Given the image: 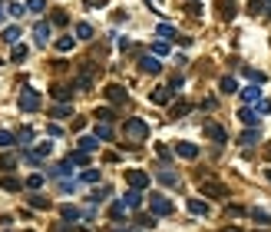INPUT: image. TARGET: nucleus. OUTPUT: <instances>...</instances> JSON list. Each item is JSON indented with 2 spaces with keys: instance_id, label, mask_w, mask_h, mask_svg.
<instances>
[{
  "instance_id": "72a5a7b5",
  "label": "nucleus",
  "mask_w": 271,
  "mask_h": 232,
  "mask_svg": "<svg viewBox=\"0 0 271 232\" xmlns=\"http://www.w3.org/2000/svg\"><path fill=\"white\" fill-rule=\"evenodd\" d=\"M96 139H112V126H109V123H99V126H96Z\"/></svg>"
},
{
  "instance_id": "f03ea898",
  "label": "nucleus",
  "mask_w": 271,
  "mask_h": 232,
  "mask_svg": "<svg viewBox=\"0 0 271 232\" xmlns=\"http://www.w3.org/2000/svg\"><path fill=\"white\" fill-rule=\"evenodd\" d=\"M199 193L212 196V199H228V186L218 182V179H212V176H199Z\"/></svg>"
},
{
  "instance_id": "39448f33",
  "label": "nucleus",
  "mask_w": 271,
  "mask_h": 232,
  "mask_svg": "<svg viewBox=\"0 0 271 232\" xmlns=\"http://www.w3.org/2000/svg\"><path fill=\"white\" fill-rule=\"evenodd\" d=\"M126 182H129V189H139V193H143L145 186H149V173H143V169H129Z\"/></svg>"
},
{
  "instance_id": "37998d69",
  "label": "nucleus",
  "mask_w": 271,
  "mask_h": 232,
  "mask_svg": "<svg viewBox=\"0 0 271 232\" xmlns=\"http://www.w3.org/2000/svg\"><path fill=\"white\" fill-rule=\"evenodd\" d=\"M245 77L252 80V83H265V73H261V70H248V66H245Z\"/></svg>"
},
{
  "instance_id": "2eb2a0df",
  "label": "nucleus",
  "mask_w": 271,
  "mask_h": 232,
  "mask_svg": "<svg viewBox=\"0 0 271 232\" xmlns=\"http://www.w3.org/2000/svg\"><path fill=\"white\" fill-rule=\"evenodd\" d=\"M189 213H192V215H208V202L192 196V199H189Z\"/></svg>"
},
{
  "instance_id": "13d9d810",
  "label": "nucleus",
  "mask_w": 271,
  "mask_h": 232,
  "mask_svg": "<svg viewBox=\"0 0 271 232\" xmlns=\"http://www.w3.org/2000/svg\"><path fill=\"white\" fill-rule=\"evenodd\" d=\"M222 232H241V229H235V226H232V229H222Z\"/></svg>"
},
{
  "instance_id": "a878e982",
  "label": "nucleus",
  "mask_w": 271,
  "mask_h": 232,
  "mask_svg": "<svg viewBox=\"0 0 271 232\" xmlns=\"http://www.w3.org/2000/svg\"><path fill=\"white\" fill-rule=\"evenodd\" d=\"M252 219L258 222V226H271V213L268 209H252Z\"/></svg>"
},
{
  "instance_id": "423d86ee",
  "label": "nucleus",
  "mask_w": 271,
  "mask_h": 232,
  "mask_svg": "<svg viewBox=\"0 0 271 232\" xmlns=\"http://www.w3.org/2000/svg\"><path fill=\"white\" fill-rule=\"evenodd\" d=\"M103 93H106V99H109V103H126V99H129L126 86H119V83H109Z\"/></svg>"
},
{
  "instance_id": "9b49d317",
  "label": "nucleus",
  "mask_w": 271,
  "mask_h": 232,
  "mask_svg": "<svg viewBox=\"0 0 271 232\" xmlns=\"http://www.w3.org/2000/svg\"><path fill=\"white\" fill-rule=\"evenodd\" d=\"M175 156H182V159H195V156H199V146L182 139V143H175Z\"/></svg>"
},
{
  "instance_id": "09e8293b",
  "label": "nucleus",
  "mask_w": 271,
  "mask_h": 232,
  "mask_svg": "<svg viewBox=\"0 0 271 232\" xmlns=\"http://www.w3.org/2000/svg\"><path fill=\"white\" fill-rule=\"evenodd\" d=\"M261 10H265V3H261V0H248V14H261Z\"/></svg>"
},
{
  "instance_id": "5701e85b",
  "label": "nucleus",
  "mask_w": 271,
  "mask_h": 232,
  "mask_svg": "<svg viewBox=\"0 0 271 232\" xmlns=\"http://www.w3.org/2000/svg\"><path fill=\"white\" fill-rule=\"evenodd\" d=\"M73 166H90V153H83V149H76V153H70L66 156Z\"/></svg>"
},
{
  "instance_id": "9d476101",
  "label": "nucleus",
  "mask_w": 271,
  "mask_h": 232,
  "mask_svg": "<svg viewBox=\"0 0 271 232\" xmlns=\"http://www.w3.org/2000/svg\"><path fill=\"white\" fill-rule=\"evenodd\" d=\"M33 40H36V47H43V43L50 40V23H47V20L33 23Z\"/></svg>"
},
{
  "instance_id": "ddd939ff",
  "label": "nucleus",
  "mask_w": 271,
  "mask_h": 232,
  "mask_svg": "<svg viewBox=\"0 0 271 232\" xmlns=\"http://www.w3.org/2000/svg\"><path fill=\"white\" fill-rule=\"evenodd\" d=\"M123 206H126V209H139V206H143V193H139V189H129V193L123 196Z\"/></svg>"
},
{
  "instance_id": "6ab92c4d",
  "label": "nucleus",
  "mask_w": 271,
  "mask_h": 232,
  "mask_svg": "<svg viewBox=\"0 0 271 232\" xmlns=\"http://www.w3.org/2000/svg\"><path fill=\"white\" fill-rule=\"evenodd\" d=\"M218 10H222V20L235 17V0H218Z\"/></svg>"
},
{
  "instance_id": "5fc2aeb1",
  "label": "nucleus",
  "mask_w": 271,
  "mask_h": 232,
  "mask_svg": "<svg viewBox=\"0 0 271 232\" xmlns=\"http://www.w3.org/2000/svg\"><path fill=\"white\" fill-rule=\"evenodd\" d=\"M225 213H228V215H245V209H241V206H228Z\"/></svg>"
},
{
  "instance_id": "7c9ffc66",
  "label": "nucleus",
  "mask_w": 271,
  "mask_h": 232,
  "mask_svg": "<svg viewBox=\"0 0 271 232\" xmlns=\"http://www.w3.org/2000/svg\"><path fill=\"white\" fill-rule=\"evenodd\" d=\"M159 37H165V40H179V33H175V27H172V23H159Z\"/></svg>"
},
{
  "instance_id": "0eeeda50",
  "label": "nucleus",
  "mask_w": 271,
  "mask_h": 232,
  "mask_svg": "<svg viewBox=\"0 0 271 232\" xmlns=\"http://www.w3.org/2000/svg\"><path fill=\"white\" fill-rule=\"evenodd\" d=\"M202 133L208 136L212 143H225V139H228V133H225V130H222L218 123H205V126H202Z\"/></svg>"
},
{
  "instance_id": "7ed1b4c3",
  "label": "nucleus",
  "mask_w": 271,
  "mask_h": 232,
  "mask_svg": "<svg viewBox=\"0 0 271 232\" xmlns=\"http://www.w3.org/2000/svg\"><path fill=\"white\" fill-rule=\"evenodd\" d=\"M40 103H43V99H40V93H36L33 86H23V90H20L17 106L23 110V113H36V110H40Z\"/></svg>"
},
{
  "instance_id": "680f3d73",
  "label": "nucleus",
  "mask_w": 271,
  "mask_h": 232,
  "mask_svg": "<svg viewBox=\"0 0 271 232\" xmlns=\"http://www.w3.org/2000/svg\"><path fill=\"white\" fill-rule=\"evenodd\" d=\"M0 66H3V60H0Z\"/></svg>"
},
{
  "instance_id": "bf43d9fd",
  "label": "nucleus",
  "mask_w": 271,
  "mask_h": 232,
  "mask_svg": "<svg viewBox=\"0 0 271 232\" xmlns=\"http://www.w3.org/2000/svg\"><path fill=\"white\" fill-rule=\"evenodd\" d=\"M265 176H268V182H271V169H268V173H265Z\"/></svg>"
},
{
  "instance_id": "6e6d98bb",
  "label": "nucleus",
  "mask_w": 271,
  "mask_h": 232,
  "mask_svg": "<svg viewBox=\"0 0 271 232\" xmlns=\"http://www.w3.org/2000/svg\"><path fill=\"white\" fill-rule=\"evenodd\" d=\"M106 0H83V7H103Z\"/></svg>"
},
{
  "instance_id": "c9c22d12",
  "label": "nucleus",
  "mask_w": 271,
  "mask_h": 232,
  "mask_svg": "<svg viewBox=\"0 0 271 232\" xmlns=\"http://www.w3.org/2000/svg\"><path fill=\"white\" fill-rule=\"evenodd\" d=\"M218 90H222V93H235V90H238V83H235L232 77H225L222 83H218Z\"/></svg>"
},
{
  "instance_id": "1a4fd4ad",
  "label": "nucleus",
  "mask_w": 271,
  "mask_h": 232,
  "mask_svg": "<svg viewBox=\"0 0 271 232\" xmlns=\"http://www.w3.org/2000/svg\"><path fill=\"white\" fill-rule=\"evenodd\" d=\"M175 97V90H169V86H156V90H152V103H156V106H165V103H169V99Z\"/></svg>"
},
{
  "instance_id": "c03bdc74",
  "label": "nucleus",
  "mask_w": 271,
  "mask_h": 232,
  "mask_svg": "<svg viewBox=\"0 0 271 232\" xmlns=\"http://www.w3.org/2000/svg\"><path fill=\"white\" fill-rule=\"evenodd\" d=\"M80 179H83V182H99V169H83Z\"/></svg>"
},
{
  "instance_id": "aec40b11",
  "label": "nucleus",
  "mask_w": 271,
  "mask_h": 232,
  "mask_svg": "<svg viewBox=\"0 0 271 232\" xmlns=\"http://www.w3.org/2000/svg\"><path fill=\"white\" fill-rule=\"evenodd\" d=\"M0 40H3V43H10V47H17V43H20V27H7Z\"/></svg>"
},
{
  "instance_id": "c85d7f7f",
  "label": "nucleus",
  "mask_w": 271,
  "mask_h": 232,
  "mask_svg": "<svg viewBox=\"0 0 271 232\" xmlns=\"http://www.w3.org/2000/svg\"><path fill=\"white\" fill-rule=\"evenodd\" d=\"M96 119H99V123H112V119H116V113H112V110H109V106H99V110H96Z\"/></svg>"
},
{
  "instance_id": "a19ab883",
  "label": "nucleus",
  "mask_w": 271,
  "mask_h": 232,
  "mask_svg": "<svg viewBox=\"0 0 271 232\" xmlns=\"http://www.w3.org/2000/svg\"><path fill=\"white\" fill-rule=\"evenodd\" d=\"M109 196V186H99V189H93V196H90V202H103Z\"/></svg>"
},
{
  "instance_id": "603ef678",
  "label": "nucleus",
  "mask_w": 271,
  "mask_h": 232,
  "mask_svg": "<svg viewBox=\"0 0 271 232\" xmlns=\"http://www.w3.org/2000/svg\"><path fill=\"white\" fill-rule=\"evenodd\" d=\"M156 153H159V159H172V149H169V146H162V143L156 146Z\"/></svg>"
},
{
  "instance_id": "412c9836",
  "label": "nucleus",
  "mask_w": 271,
  "mask_h": 232,
  "mask_svg": "<svg viewBox=\"0 0 271 232\" xmlns=\"http://www.w3.org/2000/svg\"><path fill=\"white\" fill-rule=\"evenodd\" d=\"M241 143H245V146H255V143H261V133H258V126H248V130H245V133H241Z\"/></svg>"
},
{
  "instance_id": "49530a36",
  "label": "nucleus",
  "mask_w": 271,
  "mask_h": 232,
  "mask_svg": "<svg viewBox=\"0 0 271 232\" xmlns=\"http://www.w3.org/2000/svg\"><path fill=\"white\" fill-rule=\"evenodd\" d=\"M50 23H56V27H66V23H70V17H66L63 10H56V14H53V20H50Z\"/></svg>"
},
{
  "instance_id": "6e6552de",
  "label": "nucleus",
  "mask_w": 271,
  "mask_h": 232,
  "mask_svg": "<svg viewBox=\"0 0 271 232\" xmlns=\"http://www.w3.org/2000/svg\"><path fill=\"white\" fill-rule=\"evenodd\" d=\"M139 70L149 73V77H156V73H162V63H159V57H143L139 60Z\"/></svg>"
},
{
  "instance_id": "4be33fe9",
  "label": "nucleus",
  "mask_w": 271,
  "mask_h": 232,
  "mask_svg": "<svg viewBox=\"0 0 271 232\" xmlns=\"http://www.w3.org/2000/svg\"><path fill=\"white\" fill-rule=\"evenodd\" d=\"M156 176H159V182H165V186H179V176L172 173V169H165V166H162Z\"/></svg>"
},
{
  "instance_id": "bb28decb",
  "label": "nucleus",
  "mask_w": 271,
  "mask_h": 232,
  "mask_svg": "<svg viewBox=\"0 0 271 232\" xmlns=\"http://www.w3.org/2000/svg\"><path fill=\"white\" fill-rule=\"evenodd\" d=\"M189 110H192V106H189L185 99H179V103L172 106V113H169V119H179V116H185V113H189Z\"/></svg>"
},
{
  "instance_id": "a211bd4d",
  "label": "nucleus",
  "mask_w": 271,
  "mask_h": 232,
  "mask_svg": "<svg viewBox=\"0 0 271 232\" xmlns=\"http://www.w3.org/2000/svg\"><path fill=\"white\" fill-rule=\"evenodd\" d=\"M241 99H245V103H258V99H261V90H258V83L245 86V90H241Z\"/></svg>"
},
{
  "instance_id": "58836bf2",
  "label": "nucleus",
  "mask_w": 271,
  "mask_h": 232,
  "mask_svg": "<svg viewBox=\"0 0 271 232\" xmlns=\"http://www.w3.org/2000/svg\"><path fill=\"white\" fill-rule=\"evenodd\" d=\"M50 93H53V97L60 99V103H63V99H70V86H60V83H56V86L50 90Z\"/></svg>"
},
{
  "instance_id": "393cba45",
  "label": "nucleus",
  "mask_w": 271,
  "mask_h": 232,
  "mask_svg": "<svg viewBox=\"0 0 271 232\" xmlns=\"http://www.w3.org/2000/svg\"><path fill=\"white\" fill-rule=\"evenodd\" d=\"M109 219H116V222H119V219H126V206H123V199L109 206Z\"/></svg>"
},
{
  "instance_id": "4468645a",
  "label": "nucleus",
  "mask_w": 271,
  "mask_h": 232,
  "mask_svg": "<svg viewBox=\"0 0 271 232\" xmlns=\"http://www.w3.org/2000/svg\"><path fill=\"white\" fill-rule=\"evenodd\" d=\"M60 215H63L66 222H80V219H86V213H83V209H76V206H63Z\"/></svg>"
},
{
  "instance_id": "de8ad7c7",
  "label": "nucleus",
  "mask_w": 271,
  "mask_h": 232,
  "mask_svg": "<svg viewBox=\"0 0 271 232\" xmlns=\"http://www.w3.org/2000/svg\"><path fill=\"white\" fill-rule=\"evenodd\" d=\"M152 53H156V57H165V53H169V43H165V40H159V43L152 47Z\"/></svg>"
},
{
  "instance_id": "cd10ccee",
  "label": "nucleus",
  "mask_w": 271,
  "mask_h": 232,
  "mask_svg": "<svg viewBox=\"0 0 271 232\" xmlns=\"http://www.w3.org/2000/svg\"><path fill=\"white\" fill-rule=\"evenodd\" d=\"M7 146H17V136L10 130H0V149H7Z\"/></svg>"
},
{
  "instance_id": "052dcab7",
  "label": "nucleus",
  "mask_w": 271,
  "mask_h": 232,
  "mask_svg": "<svg viewBox=\"0 0 271 232\" xmlns=\"http://www.w3.org/2000/svg\"><path fill=\"white\" fill-rule=\"evenodd\" d=\"M0 20H3V10H0Z\"/></svg>"
},
{
  "instance_id": "8fccbe9b",
  "label": "nucleus",
  "mask_w": 271,
  "mask_h": 232,
  "mask_svg": "<svg viewBox=\"0 0 271 232\" xmlns=\"http://www.w3.org/2000/svg\"><path fill=\"white\" fill-rule=\"evenodd\" d=\"M255 110L265 116V113H271V103H268V99H258V103H255Z\"/></svg>"
},
{
  "instance_id": "3c124183",
  "label": "nucleus",
  "mask_w": 271,
  "mask_h": 232,
  "mask_svg": "<svg viewBox=\"0 0 271 232\" xmlns=\"http://www.w3.org/2000/svg\"><path fill=\"white\" fill-rule=\"evenodd\" d=\"M14 163H17L14 156H0V169H14Z\"/></svg>"
},
{
  "instance_id": "20e7f679",
  "label": "nucleus",
  "mask_w": 271,
  "mask_h": 232,
  "mask_svg": "<svg viewBox=\"0 0 271 232\" xmlns=\"http://www.w3.org/2000/svg\"><path fill=\"white\" fill-rule=\"evenodd\" d=\"M149 209H152V215H172V199L152 193L149 196Z\"/></svg>"
},
{
  "instance_id": "4c0bfd02",
  "label": "nucleus",
  "mask_w": 271,
  "mask_h": 232,
  "mask_svg": "<svg viewBox=\"0 0 271 232\" xmlns=\"http://www.w3.org/2000/svg\"><path fill=\"white\" fill-rule=\"evenodd\" d=\"M43 10H47L43 0H27V14H43Z\"/></svg>"
},
{
  "instance_id": "ea45409f",
  "label": "nucleus",
  "mask_w": 271,
  "mask_h": 232,
  "mask_svg": "<svg viewBox=\"0 0 271 232\" xmlns=\"http://www.w3.org/2000/svg\"><path fill=\"white\" fill-rule=\"evenodd\" d=\"M30 139H33V130H30V126H23V130L17 133V143H20V146H27Z\"/></svg>"
},
{
  "instance_id": "4d7b16f0",
  "label": "nucleus",
  "mask_w": 271,
  "mask_h": 232,
  "mask_svg": "<svg viewBox=\"0 0 271 232\" xmlns=\"http://www.w3.org/2000/svg\"><path fill=\"white\" fill-rule=\"evenodd\" d=\"M261 3H268V17H271V0H261Z\"/></svg>"
},
{
  "instance_id": "c756f323",
  "label": "nucleus",
  "mask_w": 271,
  "mask_h": 232,
  "mask_svg": "<svg viewBox=\"0 0 271 232\" xmlns=\"http://www.w3.org/2000/svg\"><path fill=\"white\" fill-rule=\"evenodd\" d=\"M50 116H53V119H66V116H73V110L66 106V103H60V106H53V110H50Z\"/></svg>"
},
{
  "instance_id": "e2e57ef3",
  "label": "nucleus",
  "mask_w": 271,
  "mask_h": 232,
  "mask_svg": "<svg viewBox=\"0 0 271 232\" xmlns=\"http://www.w3.org/2000/svg\"><path fill=\"white\" fill-rule=\"evenodd\" d=\"M7 232H10V229H7Z\"/></svg>"
},
{
  "instance_id": "f704fd0d",
  "label": "nucleus",
  "mask_w": 271,
  "mask_h": 232,
  "mask_svg": "<svg viewBox=\"0 0 271 232\" xmlns=\"http://www.w3.org/2000/svg\"><path fill=\"white\" fill-rule=\"evenodd\" d=\"M10 60H14V63H20V60H27V47H23V43H17V47L10 50Z\"/></svg>"
},
{
  "instance_id": "2f4dec72",
  "label": "nucleus",
  "mask_w": 271,
  "mask_h": 232,
  "mask_svg": "<svg viewBox=\"0 0 271 232\" xmlns=\"http://www.w3.org/2000/svg\"><path fill=\"white\" fill-rule=\"evenodd\" d=\"M76 40H93V27L90 23H76Z\"/></svg>"
},
{
  "instance_id": "b1692460",
  "label": "nucleus",
  "mask_w": 271,
  "mask_h": 232,
  "mask_svg": "<svg viewBox=\"0 0 271 232\" xmlns=\"http://www.w3.org/2000/svg\"><path fill=\"white\" fill-rule=\"evenodd\" d=\"M96 146H99V139H96V136H80V149H83V153H93Z\"/></svg>"
},
{
  "instance_id": "a18cd8bd",
  "label": "nucleus",
  "mask_w": 271,
  "mask_h": 232,
  "mask_svg": "<svg viewBox=\"0 0 271 232\" xmlns=\"http://www.w3.org/2000/svg\"><path fill=\"white\" fill-rule=\"evenodd\" d=\"M40 186H43V176L40 173H33L30 179H27V189H40Z\"/></svg>"
},
{
  "instance_id": "dca6fc26",
  "label": "nucleus",
  "mask_w": 271,
  "mask_h": 232,
  "mask_svg": "<svg viewBox=\"0 0 271 232\" xmlns=\"http://www.w3.org/2000/svg\"><path fill=\"white\" fill-rule=\"evenodd\" d=\"M0 186H3V189H7V193H20V189H23V186H27V182H20L17 176H3V179H0Z\"/></svg>"
},
{
  "instance_id": "79ce46f5",
  "label": "nucleus",
  "mask_w": 271,
  "mask_h": 232,
  "mask_svg": "<svg viewBox=\"0 0 271 232\" xmlns=\"http://www.w3.org/2000/svg\"><path fill=\"white\" fill-rule=\"evenodd\" d=\"M7 14H10V17H23V14H27V3H10Z\"/></svg>"
},
{
  "instance_id": "473e14b6",
  "label": "nucleus",
  "mask_w": 271,
  "mask_h": 232,
  "mask_svg": "<svg viewBox=\"0 0 271 232\" xmlns=\"http://www.w3.org/2000/svg\"><path fill=\"white\" fill-rule=\"evenodd\" d=\"M73 43H76V37H60L56 40V50H60V53H70Z\"/></svg>"
},
{
  "instance_id": "864d4df0",
  "label": "nucleus",
  "mask_w": 271,
  "mask_h": 232,
  "mask_svg": "<svg viewBox=\"0 0 271 232\" xmlns=\"http://www.w3.org/2000/svg\"><path fill=\"white\" fill-rule=\"evenodd\" d=\"M179 86H182V77H179V73H175V77L169 80V90H179Z\"/></svg>"
},
{
  "instance_id": "f3484780",
  "label": "nucleus",
  "mask_w": 271,
  "mask_h": 232,
  "mask_svg": "<svg viewBox=\"0 0 271 232\" xmlns=\"http://www.w3.org/2000/svg\"><path fill=\"white\" fill-rule=\"evenodd\" d=\"M238 116H241V123H245V126H258V119H261V116H258V110H252V106H245Z\"/></svg>"
},
{
  "instance_id": "f8f14e48",
  "label": "nucleus",
  "mask_w": 271,
  "mask_h": 232,
  "mask_svg": "<svg viewBox=\"0 0 271 232\" xmlns=\"http://www.w3.org/2000/svg\"><path fill=\"white\" fill-rule=\"evenodd\" d=\"M47 173L53 176V179H66V176L73 173V163H70V159H63V163H56V166H50Z\"/></svg>"
},
{
  "instance_id": "e433bc0d",
  "label": "nucleus",
  "mask_w": 271,
  "mask_h": 232,
  "mask_svg": "<svg viewBox=\"0 0 271 232\" xmlns=\"http://www.w3.org/2000/svg\"><path fill=\"white\" fill-rule=\"evenodd\" d=\"M30 206L33 209H50V199L47 196H30Z\"/></svg>"
},
{
  "instance_id": "f257e3e1",
  "label": "nucleus",
  "mask_w": 271,
  "mask_h": 232,
  "mask_svg": "<svg viewBox=\"0 0 271 232\" xmlns=\"http://www.w3.org/2000/svg\"><path fill=\"white\" fill-rule=\"evenodd\" d=\"M123 136L129 139L126 146H139L143 139H149V123L139 119V116H129L126 123H123Z\"/></svg>"
}]
</instances>
